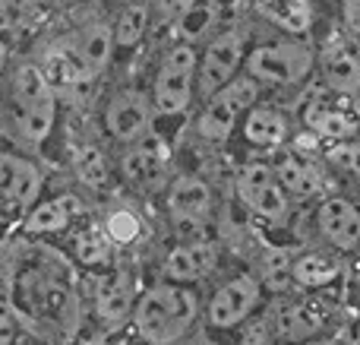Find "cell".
<instances>
[{
	"label": "cell",
	"mask_w": 360,
	"mask_h": 345,
	"mask_svg": "<svg viewBox=\"0 0 360 345\" xmlns=\"http://www.w3.org/2000/svg\"><path fill=\"white\" fill-rule=\"evenodd\" d=\"M218 263V247L212 241H186V244H177L174 251L165 257V279L171 285H184V282H196V279H205Z\"/></svg>",
	"instance_id": "obj_15"
},
{
	"label": "cell",
	"mask_w": 360,
	"mask_h": 345,
	"mask_svg": "<svg viewBox=\"0 0 360 345\" xmlns=\"http://www.w3.org/2000/svg\"><path fill=\"white\" fill-rule=\"evenodd\" d=\"M101 228H105V234L111 238V244H136L139 234H143V219H139V213L133 206H114L111 213L105 215V222H101Z\"/></svg>",
	"instance_id": "obj_30"
},
{
	"label": "cell",
	"mask_w": 360,
	"mask_h": 345,
	"mask_svg": "<svg viewBox=\"0 0 360 345\" xmlns=\"http://www.w3.org/2000/svg\"><path fill=\"white\" fill-rule=\"evenodd\" d=\"M6 61H10V44H6L4 35H0V73L6 70Z\"/></svg>",
	"instance_id": "obj_37"
},
{
	"label": "cell",
	"mask_w": 360,
	"mask_h": 345,
	"mask_svg": "<svg viewBox=\"0 0 360 345\" xmlns=\"http://www.w3.org/2000/svg\"><path fill=\"white\" fill-rule=\"evenodd\" d=\"M70 38H73L76 51H79L82 61H86L92 80H98V76L108 70V63H111V54L117 51V48H114L111 23H105V19H92V23L79 25V29H76Z\"/></svg>",
	"instance_id": "obj_20"
},
{
	"label": "cell",
	"mask_w": 360,
	"mask_h": 345,
	"mask_svg": "<svg viewBox=\"0 0 360 345\" xmlns=\"http://www.w3.org/2000/svg\"><path fill=\"white\" fill-rule=\"evenodd\" d=\"M304 345H342V342L332 339V336H319V339H307Z\"/></svg>",
	"instance_id": "obj_38"
},
{
	"label": "cell",
	"mask_w": 360,
	"mask_h": 345,
	"mask_svg": "<svg viewBox=\"0 0 360 345\" xmlns=\"http://www.w3.org/2000/svg\"><path fill=\"white\" fill-rule=\"evenodd\" d=\"M146 4L162 19H184L196 10V0H146Z\"/></svg>",
	"instance_id": "obj_33"
},
{
	"label": "cell",
	"mask_w": 360,
	"mask_h": 345,
	"mask_svg": "<svg viewBox=\"0 0 360 345\" xmlns=\"http://www.w3.org/2000/svg\"><path fill=\"white\" fill-rule=\"evenodd\" d=\"M234 190H237V200H240L250 213L272 222V225H281V222L288 219V213H291V200H288V194L278 187L269 162L243 165L234 177Z\"/></svg>",
	"instance_id": "obj_7"
},
{
	"label": "cell",
	"mask_w": 360,
	"mask_h": 345,
	"mask_svg": "<svg viewBox=\"0 0 360 345\" xmlns=\"http://www.w3.org/2000/svg\"><path fill=\"white\" fill-rule=\"evenodd\" d=\"M16 291H19L22 308L35 317H57L67 308V289L57 279L44 276L38 270H25L16 279Z\"/></svg>",
	"instance_id": "obj_18"
},
{
	"label": "cell",
	"mask_w": 360,
	"mask_h": 345,
	"mask_svg": "<svg viewBox=\"0 0 360 345\" xmlns=\"http://www.w3.org/2000/svg\"><path fill=\"white\" fill-rule=\"evenodd\" d=\"M243 137L259 149H281L291 137V120L275 105H253L243 118Z\"/></svg>",
	"instance_id": "obj_19"
},
{
	"label": "cell",
	"mask_w": 360,
	"mask_h": 345,
	"mask_svg": "<svg viewBox=\"0 0 360 345\" xmlns=\"http://www.w3.org/2000/svg\"><path fill=\"white\" fill-rule=\"evenodd\" d=\"M342 276V260L329 251H307L291 263V279L300 289H326Z\"/></svg>",
	"instance_id": "obj_24"
},
{
	"label": "cell",
	"mask_w": 360,
	"mask_h": 345,
	"mask_svg": "<svg viewBox=\"0 0 360 345\" xmlns=\"http://www.w3.org/2000/svg\"><path fill=\"white\" fill-rule=\"evenodd\" d=\"M76 213L73 196H54V200H41L25 213V234H57L67 232Z\"/></svg>",
	"instance_id": "obj_25"
},
{
	"label": "cell",
	"mask_w": 360,
	"mask_h": 345,
	"mask_svg": "<svg viewBox=\"0 0 360 345\" xmlns=\"http://www.w3.org/2000/svg\"><path fill=\"white\" fill-rule=\"evenodd\" d=\"M196 63L199 51L193 44H174L165 51L152 80V108L158 118H177L190 111L196 99Z\"/></svg>",
	"instance_id": "obj_4"
},
{
	"label": "cell",
	"mask_w": 360,
	"mask_h": 345,
	"mask_svg": "<svg viewBox=\"0 0 360 345\" xmlns=\"http://www.w3.org/2000/svg\"><path fill=\"white\" fill-rule=\"evenodd\" d=\"M70 165H73V175L82 187L105 190L108 184H111V162H108V156H105L101 146H95V143L73 146V158H70Z\"/></svg>",
	"instance_id": "obj_26"
},
{
	"label": "cell",
	"mask_w": 360,
	"mask_h": 345,
	"mask_svg": "<svg viewBox=\"0 0 360 345\" xmlns=\"http://www.w3.org/2000/svg\"><path fill=\"white\" fill-rule=\"evenodd\" d=\"M259 89H262L259 82L250 80L247 73H240L218 95L202 101V111H199V118H196L199 139H202V143H224V139L231 137V130L237 127V120L247 118V111L253 105H259Z\"/></svg>",
	"instance_id": "obj_5"
},
{
	"label": "cell",
	"mask_w": 360,
	"mask_h": 345,
	"mask_svg": "<svg viewBox=\"0 0 360 345\" xmlns=\"http://www.w3.org/2000/svg\"><path fill=\"white\" fill-rule=\"evenodd\" d=\"M253 4H256V13H262L275 29L291 32V35L310 32L313 13L307 0H253Z\"/></svg>",
	"instance_id": "obj_27"
},
{
	"label": "cell",
	"mask_w": 360,
	"mask_h": 345,
	"mask_svg": "<svg viewBox=\"0 0 360 345\" xmlns=\"http://www.w3.org/2000/svg\"><path fill=\"white\" fill-rule=\"evenodd\" d=\"M149 19H152V10L146 0H127L120 6L117 19L111 23L114 29V48H136L143 42L146 29H149Z\"/></svg>",
	"instance_id": "obj_28"
},
{
	"label": "cell",
	"mask_w": 360,
	"mask_h": 345,
	"mask_svg": "<svg viewBox=\"0 0 360 345\" xmlns=\"http://www.w3.org/2000/svg\"><path fill=\"white\" fill-rule=\"evenodd\" d=\"M6 101H10V124L16 137L25 146L38 149L57 124V95L38 70V63L22 61L13 67Z\"/></svg>",
	"instance_id": "obj_1"
},
{
	"label": "cell",
	"mask_w": 360,
	"mask_h": 345,
	"mask_svg": "<svg viewBox=\"0 0 360 345\" xmlns=\"http://www.w3.org/2000/svg\"><path fill=\"white\" fill-rule=\"evenodd\" d=\"M19 339V320L13 304L0 301V345H16Z\"/></svg>",
	"instance_id": "obj_34"
},
{
	"label": "cell",
	"mask_w": 360,
	"mask_h": 345,
	"mask_svg": "<svg viewBox=\"0 0 360 345\" xmlns=\"http://www.w3.org/2000/svg\"><path fill=\"white\" fill-rule=\"evenodd\" d=\"M329 158L338 165V168H345L351 177H357V181H360V143H354V139L335 143L329 149Z\"/></svg>",
	"instance_id": "obj_32"
},
{
	"label": "cell",
	"mask_w": 360,
	"mask_h": 345,
	"mask_svg": "<svg viewBox=\"0 0 360 345\" xmlns=\"http://www.w3.org/2000/svg\"><path fill=\"white\" fill-rule=\"evenodd\" d=\"M38 70L44 73V80L54 89L57 99H73L82 89L95 86L92 73H89L86 61H82V54L76 51L70 35L54 38V42L44 44L41 54H38Z\"/></svg>",
	"instance_id": "obj_8"
},
{
	"label": "cell",
	"mask_w": 360,
	"mask_h": 345,
	"mask_svg": "<svg viewBox=\"0 0 360 345\" xmlns=\"http://www.w3.org/2000/svg\"><path fill=\"white\" fill-rule=\"evenodd\" d=\"M168 162H171L168 146L155 133H149L139 143L124 146V152H120V175L133 187H158L168 177Z\"/></svg>",
	"instance_id": "obj_12"
},
{
	"label": "cell",
	"mask_w": 360,
	"mask_h": 345,
	"mask_svg": "<svg viewBox=\"0 0 360 345\" xmlns=\"http://www.w3.org/2000/svg\"><path fill=\"white\" fill-rule=\"evenodd\" d=\"M152 120H155L152 99L136 92V89L114 92L105 105V130L120 146H133L146 139L152 133Z\"/></svg>",
	"instance_id": "obj_9"
},
{
	"label": "cell",
	"mask_w": 360,
	"mask_h": 345,
	"mask_svg": "<svg viewBox=\"0 0 360 345\" xmlns=\"http://www.w3.org/2000/svg\"><path fill=\"white\" fill-rule=\"evenodd\" d=\"M168 209L180 225H202L212 213L209 184L196 175H177L168 184Z\"/></svg>",
	"instance_id": "obj_16"
},
{
	"label": "cell",
	"mask_w": 360,
	"mask_h": 345,
	"mask_svg": "<svg viewBox=\"0 0 360 345\" xmlns=\"http://www.w3.org/2000/svg\"><path fill=\"white\" fill-rule=\"evenodd\" d=\"M196 295L184 285H155L143 291L133 308V330L149 345H171L196 320Z\"/></svg>",
	"instance_id": "obj_2"
},
{
	"label": "cell",
	"mask_w": 360,
	"mask_h": 345,
	"mask_svg": "<svg viewBox=\"0 0 360 345\" xmlns=\"http://www.w3.org/2000/svg\"><path fill=\"white\" fill-rule=\"evenodd\" d=\"M38 0H0V32H16L35 19Z\"/></svg>",
	"instance_id": "obj_31"
},
{
	"label": "cell",
	"mask_w": 360,
	"mask_h": 345,
	"mask_svg": "<svg viewBox=\"0 0 360 345\" xmlns=\"http://www.w3.org/2000/svg\"><path fill=\"white\" fill-rule=\"evenodd\" d=\"M313 67H316V51L297 38L256 44L247 51V61H243V73L250 80L272 89L297 86L313 73Z\"/></svg>",
	"instance_id": "obj_3"
},
{
	"label": "cell",
	"mask_w": 360,
	"mask_h": 345,
	"mask_svg": "<svg viewBox=\"0 0 360 345\" xmlns=\"http://www.w3.org/2000/svg\"><path fill=\"white\" fill-rule=\"evenodd\" d=\"M319 67L326 73V86L335 95H351L360 92V51L351 38H335L323 48V54H316Z\"/></svg>",
	"instance_id": "obj_14"
},
{
	"label": "cell",
	"mask_w": 360,
	"mask_h": 345,
	"mask_svg": "<svg viewBox=\"0 0 360 345\" xmlns=\"http://www.w3.org/2000/svg\"><path fill=\"white\" fill-rule=\"evenodd\" d=\"M304 124L310 127V133H316V137L345 143V139L357 130L360 120L348 108H338L332 99H313L310 105L304 108Z\"/></svg>",
	"instance_id": "obj_21"
},
{
	"label": "cell",
	"mask_w": 360,
	"mask_h": 345,
	"mask_svg": "<svg viewBox=\"0 0 360 345\" xmlns=\"http://www.w3.org/2000/svg\"><path fill=\"white\" fill-rule=\"evenodd\" d=\"M272 175L278 181V187L288 194V200H310L323 190V177H319L316 165L294 149H285L275 156Z\"/></svg>",
	"instance_id": "obj_17"
},
{
	"label": "cell",
	"mask_w": 360,
	"mask_h": 345,
	"mask_svg": "<svg viewBox=\"0 0 360 345\" xmlns=\"http://www.w3.org/2000/svg\"><path fill=\"white\" fill-rule=\"evenodd\" d=\"M262 301V285L256 276H234L224 285H218L215 295L209 298L205 308V320L215 330H231L237 323H243L256 310V304Z\"/></svg>",
	"instance_id": "obj_11"
},
{
	"label": "cell",
	"mask_w": 360,
	"mask_h": 345,
	"mask_svg": "<svg viewBox=\"0 0 360 345\" xmlns=\"http://www.w3.org/2000/svg\"><path fill=\"white\" fill-rule=\"evenodd\" d=\"M240 345H275V342H272V336L266 333V327H250L247 333H243Z\"/></svg>",
	"instance_id": "obj_36"
},
{
	"label": "cell",
	"mask_w": 360,
	"mask_h": 345,
	"mask_svg": "<svg viewBox=\"0 0 360 345\" xmlns=\"http://www.w3.org/2000/svg\"><path fill=\"white\" fill-rule=\"evenodd\" d=\"M342 16H345V29H348L351 42L360 48V0H342Z\"/></svg>",
	"instance_id": "obj_35"
},
{
	"label": "cell",
	"mask_w": 360,
	"mask_h": 345,
	"mask_svg": "<svg viewBox=\"0 0 360 345\" xmlns=\"http://www.w3.org/2000/svg\"><path fill=\"white\" fill-rule=\"evenodd\" d=\"M41 171L32 158L0 149V209L29 213L41 196Z\"/></svg>",
	"instance_id": "obj_10"
},
{
	"label": "cell",
	"mask_w": 360,
	"mask_h": 345,
	"mask_svg": "<svg viewBox=\"0 0 360 345\" xmlns=\"http://www.w3.org/2000/svg\"><path fill=\"white\" fill-rule=\"evenodd\" d=\"M316 228L335 251H360V206L345 196H329L319 203Z\"/></svg>",
	"instance_id": "obj_13"
},
{
	"label": "cell",
	"mask_w": 360,
	"mask_h": 345,
	"mask_svg": "<svg viewBox=\"0 0 360 345\" xmlns=\"http://www.w3.org/2000/svg\"><path fill=\"white\" fill-rule=\"evenodd\" d=\"M247 61V42L240 29H221L209 44L202 48L196 63V95L209 101L218 95L228 82H234Z\"/></svg>",
	"instance_id": "obj_6"
},
{
	"label": "cell",
	"mask_w": 360,
	"mask_h": 345,
	"mask_svg": "<svg viewBox=\"0 0 360 345\" xmlns=\"http://www.w3.org/2000/svg\"><path fill=\"white\" fill-rule=\"evenodd\" d=\"M323 323H326V317H323V310H319L316 304L294 301V304H285V308L275 314V336L285 339V342L304 345L307 339L319 336Z\"/></svg>",
	"instance_id": "obj_22"
},
{
	"label": "cell",
	"mask_w": 360,
	"mask_h": 345,
	"mask_svg": "<svg viewBox=\"0 0 360 345\" xmlns=\"http://www.w3.org/2000/svg\"><path fill=\"white\" fill-rule=\"evenodd\" d=\"M73 253H76V263L79 266L98 270V266H111L114 244L101 225H86L73 234Z\"/></svg>",
	"instance_id": "obj_29"
},
{
	"label": "cell",
	"mask_w": 360,
	"mask_h": 345,
	"mask_svg": "<svg viewBox=\"0 0 360 345\" xmlns=\"http://www.w3.org/2000/svg\"><path fill=\"white\" fill-rule=\"evenodd\" d=\"M133 308H136V298H133V282L127 276H111L98 289L95 314L105 327H120L124 320H130Z\"/></svg>",
	"instance_id": "obj_23"
}]
</instances>
